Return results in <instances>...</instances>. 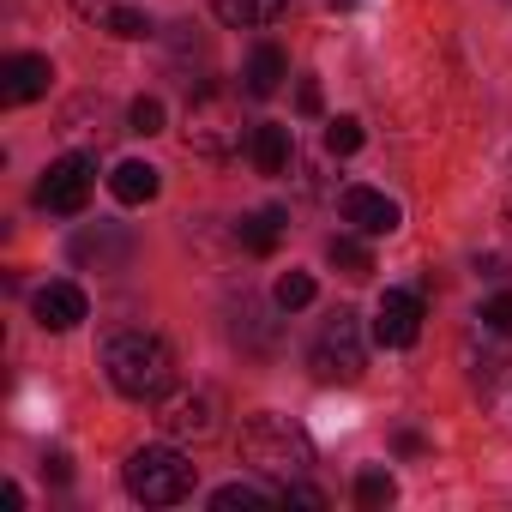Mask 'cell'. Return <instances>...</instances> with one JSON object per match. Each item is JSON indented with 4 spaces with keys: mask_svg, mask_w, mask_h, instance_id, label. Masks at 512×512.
Masks as SVG:
<instances>
[{
    "mask_svg": "<svg viewBox=\"0 0 512 512\" xmlns=\"http://www.w3.org/2000/svg\"><path fill=\"white\" fill-rule=\"evenodd\" d=\"M103 368H109V386L133 404H157L175 386V356L157 332H115L103 344Z\"/></svg>",
    "mask_w": 512,
    "mask_h": 512,
    "instance_id": "1",
    "label": "cell"
},
{
    "mask_svg": "<svg viewBox=\"0 0 512 512\" xmlns=\"http://www.w3.org/2000/svg\"><path fill=\"white\" fill-rule=\"evenodd\" d=\"M241 458L260 470V476H272V482L284 488V482L308 476V464H314V440H308V428H296L290 416L260 410V416H247V422H241Z\"/></svg>",
    "mask_w": 512,
    "mask_h": 512,
    "instance_id": "2",
    "label": "cell"
},
{
    "mask_svg": "<svg viewBox=\"0 0 512 512\" xmlns=\"http://www.w3.org/2000/svg\"><path fill=\"white\" fill-rule=\"evenodd\" d=\"M193 482H199V464L175 446H139L127 458V494L145 506H175L193 494Z\"/></svg>",
    "mask_w": 512,
    "mask_h": 512,
    "instance_id": "3",
    "label": "cell"
},
{
    "mask_svg": "<svg viewBox=\"0 0 512 512\" xmlns=\"http://www.w3.org/2000/svg\"><path fill=\"white\" fill-rule=\"evenodd\" d=\"M368 368V344H362V320L350 308H338L320 338H314V380L320 386H356Z\"/></svg>",
    "mask_w": 512,
    "mask_h": 512,
    "instance_id": "4",
    "label": "cell"
},
{
    "mask_svg": "<svg viewBox=\"0 0 512 512\" xmlns=\"http://www.w3.org/2000/svg\"><path fill=\"white\" fill-rule=\"evenodd\" d=\"M235 145H241V115H235V97L229 91H199L193 103H187V151H199V157H211V163H223V157H235Z\"/></svg>",
    "mask_w": 512,
    "mask_h": 512,
    "instance_id": "5",
    "label": "cell"
},
{
    "mask_svg": "<svg viewBox=\"0 0 512 512\" xmlns=\"http://www.w3.org/2000/svg\"><path fill=\"white\" fill-rule=\"evenodd\" d=\"M91 181H97V157L67 151V157L49 163V175L37 181V205L55 211V217H79V211L91 205Z\"/></svg>",
    "mask_w": 512,
    "mask_h": 512,
    "instance_id": "6",
    "label": "cell"
},
{
    "mask_svg": "<svg viewBox=\"0 0 512 512\" xmlns=\"http://www.w3.org/2000/svg\"><path fill=\"white\" fill-rule=\"evenodd\" d=\"M422 338V296L416 290H386L374 308V344L386 350H410Z\"/></svg>",
    "mask_w": 512,
    "mask_h": 512,
    "instance_id": "7",
    "label": "cell"
},
{
    "mask_svg": "<svg viewBox=\"0 0 512 512\" xmlns=\"http://www.w3.org/2000/svg\"><path fill=\"white\" fill-rule=\"evenodd\" d=\"M49 79H55L49 55H13V61H0V103L25 109V103H37L49 91Z\"/></svg>",
    "mask_w": 512,
    "mask_h": 512,
    "instance_id": "8",
    "label": "cell"
},
{
    "mask_svg": "<svg viewBox=\"0 0 512 512\" xmlns=\"http://www.w3.org/2000/svg\"><path fill=\"white\" fill-rule=\"evenodd\" d=\"M163 434L169 440H211L217 434V398L211 392H181L163 404Z\"/></svg>",
    "mask_w": 512,
    "mask_h": 512,
    "instance_id": "9",
    "label": "cell"
},
{
    "mask_svg": "<svg viewBox=\"0 0 512 512\" xmlns=\"http://www.w3.org/2000/svg\"><path fill=\"white\" fill-rule=\"evenodd\" d=\"M31 314H37V326H43V332H73V326L91 314V302H85V290H79V284H43V290H37V302H31Z\"/></svg>",
    "mask_w": 512,
    "mask_h": 512,
    "instance_id": "10",
    "label": "cell"
},
{
    "mask_svg": "<svg viewBox=\"0 0 512 512\" xmlns=\"http://www.w3.org/2000/svg\"><path fill=\"white\" fill-rule=\"evenodd\" d=\"M344 223H356L362 235H392L398 229V205L380 187H350L344 193Z\"/></svg>",
    "mask_w": 512,
    "mask_h": 512,
    "instance_id": "11",
    "label": "cell"
},
{
    "mask_svg": "<svg viewBox=\"0 0 512 512\" xmlns=\"http://www.w3.org/2000/svg\"><path fill=\"white\" fill-rule=\"evenodd\" d=\"M290 79V61H284V49L278 43H260L247 55V67H241V91L253 97V103H266V97H278V85Z\"/></svg>",
    "mask_w": 512,
    "mask_h": 512,
    "instance_id": "12",
    "label": "cell"
},
{
    "mask_svg": "<svg viewBox=\"0 0 512 512\" xmlns=\"http://www.w3.org/2000/svg\"><path fill=\"white\" fill-rule=\"evenodd\" d=\"M247 151H253V169H260V175H284L296 139H290V127L266 121V127H253V133H247Z\"/></svg>",
    "mask_w": 512,
    "mask_h": 512,
    "instance_id": "13",
    "label": "cell"
},
{
    "mask_svg": "<svg viewBox=\"0 0 512 512\" xmlns=\"http://www.w3.org/2000/svg\"><path fill=\"white\" fill-rule=\"evenodd\" d=\"M157 187H163V175H157L151 163H139V157L115 163V175H109V193H115L121 205H151V199H157Z\"/></svg>",
    "mask_w": 512,
    "mask_h": 512,
    "instance_id": "14",
    "label": "cell"
},
{
    "mask_svg": "<svg viewBox=\"0 0 512 512\" xmlns=\"http://www.w3.org/2000/svg\"><path fill=\"white\" fill-rule=\"evenodd\" d=\"M211 7H217V19L229 31H260V25H272L284 13V0H211Z\"/></svg>",
    "mask_w": 512,
    "mask_h": 512,
    "instance_id": "15",
    "label": "cell"
},
{
    "mask_svg": "<svg viewBox=\"0 0 512 512\" xmlns=\"http://www.w3.org/2000/svg\"><path fill=\"white\" fill-rule=\"evenodd\" d=\"M235 235H241L247 253H278V241H284V211H253V217L235 223Z\"/></svg>",
    "mask_w": 512,
    "mask_h": 512,
    "instance_id": "16",
    "label": "cell"
},
{
    "mask_svg": "<svg viewBox=\"0 0 512 512\" xmlns=\"http://www.w3.org/2000/svg\"><path fill=\"white\" fill-rule=\"evenodd\" d=\"M272 500H284V488H260V482H223V488L211 494V506H217V512H247V506H272Z\"/></svg>",
    "mask_w": 512,
    "mask_h": 512,
    "instance_id": "17",
    "label": "cell"
},
{
    "mask_svg": "<svg viewBox=\"0 0 512 512\" xmlns=\"http://www.w3.org/2000/svg\"><path fill=\"white\" fill-rule=\"evenodd\" d=\"M326 260L344 272V278H368L374 272V260H368V247L362 241H350V235H332V247H326Z\"/></svg>",
    "mask_w": 512,
    "mask_h": 512,
    "instance_id": "18",
    "label": "cell"
},
{
    "mask_svg": "<svg viewBox=\"0 0 512 512\" xmlns=\"http://www.w3.org/2000/svg\"><path fill=\"white\" fill-rule=\"evenodd\" d=\"M392 494H398V482H392V470H362L356 476V506H368V512H380V506H392Z\"/></svg>",
    "mask_w": 512,
    "mask_h": 512,
    "instance_id": "19",
    "label": "cell"
},
{
    "mask_svg": "<svg viewBox=\"0 0 512 512\" xmlns=\"http://www.w3.org/2000/svg\"><path fill=\"white\" fill-rule=\"evenodd\" d=\"M121 253H127V241H121V235H109L103 223H97V235L85 229V235L73 241V260H121Z\"/></svg>",
    "mask_w": 512,
    "mask_h": 512,
    "instance_id": "20",
    "label": "cell"
},
{
    "mask_svg": "<svg viewBox=\"0 0 512 512\" xmlns=\"http://www.w3.org/2000/svg\"><path fill=\"white\" fill-rule=\"evenodd\" d=\"M326 151H332V157H356V151H362V121H356V115L326 121Z\"/></svg>",
    "mask_w": 512,
    "mask_h": 512,
    "instance_id": "21",
    "label": "cell"
},
{
    "mask_svg": "<svg viewBox=\"0 0 512 512\" xmlns=\"http://www.w3.org/2000/svg\"><path fill=\"white\" fill-rule=\"evenodd\" d=\"M272 296H278V308H284V314H296V308H308V302H314V278H308V272H284Z\"/></svg>",
    "mask_w": 512,
    "mask_h": 512,
    "instance_id": "22",
    "label": "cell"
},
{
    "mask_svg": "<svg viewBox=\"0 0 512 512\" xmlns=\"http://www.w3.org/2000/svg\"><path fill=\"white\" fill-rule=\"evenodd\" d=\"M127 133H163V103L157 97H133V109H127Z\"/></svg>",
    "mask_w": 512,
    "mask_h": 512,
    "instance_id": "23",
    "label": "cell"
},
{
    "mask_svg": "<svg viewBox=\"0 0 512 512\" xmlns=\"http://www.w3.org/2000/svg\"><path fill=\"white\" fill-rule=\"evenodd\" d=\"M109 31L127 37V43H139V37H151V19H145L139 7H115V13H109Z\"/></svg>",
    "mask_w": 512,
    "mask_h": 512,
    "instance_id": "24",
    "label": "cell"
},
{
    "mask_svg": "<svg viewBox=\"0 0 512 512\" xmlns=\"http://www.w3.org/2000/svg\"><path fill=\"white\" fill-rule=\"evenodd\" d=\"M476 320H482L488 332H512V290H500V296H488Z\"/></svg>",
    "mask_w": 512,
    "mask_h": 512,
    "instance_id": "25",
    "label": "cell"
},
{
    "mask_svg": "<svg viewBox=\"0 0 512 512\" xmlns=\"http://www.w3.org/2000/svg\"><path fill=\"white\" fill-rule=\"evenodd\" d=\"M284 500H290V506H314V512L326 506V494H320V488H308L302 476H296V482H284Z\"/></svg>",
    "mask_w": 512,
    "mask_h": 512,
    "instance_id": "26",
    "label": "cell"
},
{
    "mask_svg": "<svg viewBox=\"0 0 512 512\" xmlns=\"http://www.w3.org/2000/svg\"><path fill=\"white\" fill-rule=\"evenodd\" d=\"M121 7V0H73V13H85V19H109Z\"/></svg>",
    "mask_w": 512,
    "mask_h": 512,
    "instance_id": "27",
    "label": "cell"
},
{
    "mask_svg": "<svg viewBox=\"0 0 512 512\" xmlns=\"http://www.w3.org/2000/svg\"><path fill=\"white\" fill-rule=\"evenodd\" d=\"M296 109H302V115H320V85H314V79H302V91H296Z\"/></svg>",
    "mask_w": 512,
    "mask_h": 512,
    "instance_id": "28",
    "label": "cell"
},
{
    "mask_svg": "<svg viewBox=\"0 0 512 512\" xmlns=\"http://www.w3.org/2000/svg\"><path fill=\"white\" fill-rule=\"evenodd\" d=\"M332 7H338V13H350V7H356V0H332Z\"/></svg>",
    "mask_w": 512,
    "mask_h": 512,
    "instance_id": "29",
    "label": "cell"
},
{
    "mask_svg": "<svg viewBox=\"0 0 512 512\" xmlns=\"http://www.w3.org/2000/svg\"><path fill=\"white\" fill-rule=\"evenodd\" d=\"M506 229H512V199H506Z\"/></svg>",
    "mask_w": 512,
    "mask_h": 512,
    "instance_id": "30",
    "label": "cell"
}]
</instances>
